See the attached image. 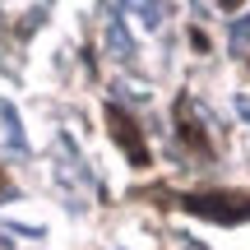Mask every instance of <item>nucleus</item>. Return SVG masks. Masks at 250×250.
I'll return each mask as SVG.
<instances>
[{"label":"nucleus","instance_id":"f257e3e1","mask_svg":"<svg viewBox=\"0 0 250 250\" xmlns=\"http://www.w3.org/2000/svg\"><path fill=\"white\" fill-rule=\"evenodd\" d=\"M181 208L195 218H208V223L236 227L250 218V195L246 190H190V195H181Z\"/></svg>","mask_w":250,"mask_h":250},{"label":"nucleus","instance_id":"f03ea898","mask_svg":"<svg viewBox=\"0 0 250 250\" xmlns=\"http://www.w3.org/2000/svg\"><path fill=\"white\" fill-rule=\"evenodd\" d=\"M107 125H111V139L125 148V158H130L134 167H148L153 153H148V144H144V134H139V125H134L130 111H121L116 102H111V107H107Z\"/></svg>","mask_w":250,"mask_h":250},{"label":"nucleus","instance_id":"7ed1b4c3","mask_svg":"<svg viewBox=\"0 0 250 250\" xmlns=\"http://www.w3.org/2000/svg\"><path fill=\"white\" fill-rule=\"evenodd\" d=\"M176 111H181V125H176L181 139H186L195 153H208V134L199 130V121H195V116H190V98H181V102H176Z\"/></svg>","mask_w":250,"mask_h":250},{"label":"nucleus","instance_id":"20e7f679","mask_svg":"<svg viewBox=\"0 0 250 250\" xmlns=\"http://www.w3.org/2000/svg\"><path fill=\"white\" fill-rule=\"evenodd\" d=\"M111 46H116V56H130V42H125L121 28H111Z\"/></svg>","mask_w":250,"mask_h":250},{"label":"nucleus","instance_id":"39448f33","mask_svg":"<svg viewBox=\"0 0 250 250\" xmlns=\"http://www.w3.org/2000/svg\"><path fill=\"white\" fill-rule=\"evenodd\" d=\"M139 14H144V23H158V19H162V5H139Z\"/></svg>","mask_w":250,"mask_h":250},{"label":"nucleus","instance_id":"423d86ee","mask_svg":"<svg viewBox=\"0 0 250 250\" xmlns=\"http://www.w3.org/2000/svg\"><path fill=\"white\" fill-rule=\"evenodd\" d=\"M190 46H195V51H208V37L199 33V28H190Z\"/></svg>","mask_w":250,"mask_h":250}]
</instances>
